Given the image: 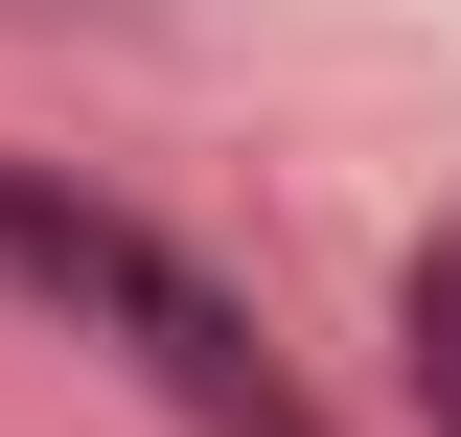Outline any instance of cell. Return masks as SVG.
Segmentation results:
<instances>
[{
  "label": "cell",
  "mask_w": 461,
  "mask_h": 437,
  "mask_svg": "<svg viewBox=\"0 0 461 437\" xmlns=\"http://www.w3.org/2000/svg\"><path fill=\"white\" fill-rule=\"evenodd\" d=\"M393 345H415V415H438V437H461V230H438V254H415V276H393Z\"/></svg>",
  "instance_id": "obj_2"
},
{
  "label": "cell",
  "mask_w": 461,
  "mask_h": 437,
  "mask_svg": "<svg viewBox=\"0 0 461 437\" xmlns=\"http://www.w3.org/2000/svg\"><path fill=\"white\" fill-rule=\"evenodd\" d=\"M0 276H23V299H69V323H115L139 369L185 391V415H277V391H254V345H230V299L162 254V230H115V208H47V184H0Z\"/></svg>",
  "instance_id": "obj_1"
}]
</instances>
